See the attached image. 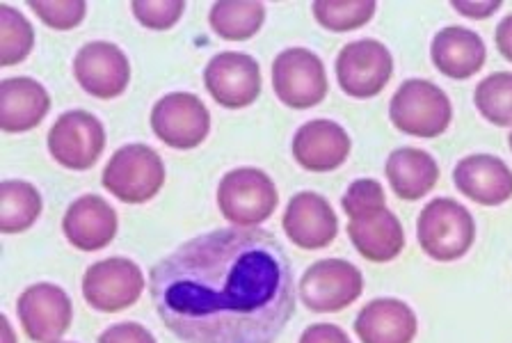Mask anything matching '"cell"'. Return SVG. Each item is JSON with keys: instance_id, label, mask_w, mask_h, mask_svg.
Instances as JSON below:
<instances>
[{"instance_id": "obj_1", "label": "cell", "mask_w": 512, "mask_h": 343, "mask_svg": "<svg viewBox=\"0 0 512 343\" xmlns=\"http://www.w3.org/2000/svg\"><path fill=\"white\" fill-rule=\"evenodd\" d=\"M151 300L183 343H275L295 314L282 243L266 229H215L160 259Z\"/></svg>"}, {"instance_id": "obj_2", "label": "cell", "mask_w": 512, "mask_h": 343, "mask_svg": "<svg viewBox=\"0 0 512 343\" xmlns=\"http://www.w3.org/2000/svg\"><path fill=\"white\" fill-rule=\"evenodd\" d=\"M416 238L430 259L442 263L458 261L476 241V220L455 199L437 197L419 213Z\"/></svg>"}, {"instance_id": "obj_3", "label": "cell", "mask_w": 512, "mask_h": 343, "mask_svg": "<svg viewBox=\"0 0 512 343\" xmlns=\"http://www.w3.org/2000/svg\"><path fill=\"white\" fill-rule=\"evenodd\" d=\"M389 119L405 135L432 140L448 129L453 106L442 87L426 78H410L391 97Z\"/></svg>"}, {"instance_id": "obj_4", "label": "cell", "mask_w": 512, "mask_h": 343, "mask_svg": "<svg viewBox=\"0 0 512 343\" xmlns=\"http://www.w3.org/2000/svg\"><path fill=\"white\" fill-rule=\"evenodd\" d=\"M103 188L124 204H144L165 186V163L156 149L126 145L110 156L101 174Z\"/></svg>"}, {"instance_id": "obj_5", "label": "cell", "mask_w": 512, "mask_h": 343, "mask_svg": "<svg viewBox=\"0 0 512 343\" xmlns=\"http://www.w3.org/2000/svg\"><path fill=\"white\" fill-rule=\"evenodd\" d=\"M279 193L275 181L259 167H238L222 177L218 209L234 227L254 229L275 213Z\"/></svg>"}, {"instance_id": "obj_6", "label": "cell", "mask_w": 512, "mask_h": 343, "mask_svg": "<svg viewBox=\"0 0 512 343\" xmlns=\"http://www.w3.org/2000/svg\"><path fill=\"white\" fill-rule=\"evenodd\" d=\"M364 291L362 270L346 259L311 263L300 279V300L316 314H336L359 300Z\"/></svg>"}, {"instance_id": "obj_7", "label": "cell", "mask_w": 512, "mask_h": 343, "mask_svg": "<svg viewBox=\"0 0 512 343\" xmlns=\"http://www.w3.org/2000/svg\"><path fill=\"white\" fill-rule=\"evenodd\" d=\"M272 87L284 106L307 110L325 101L330 83L323 60L314 51L286 49L272 62Z\"/></svg>"}, {"instance_id": "obj_8", "label": "cell", "mask_w": 512, "mask_h": 343, "mask_svg": "<svg viewBox=\"0 0 512 343\" xmlns=\"http://www.w3.org/2000/svg\"><path fill=\"white\" fill-rule=\"evenodd\" d=\"M46 142L55 163L85 172L96 165L106 149V129L101 119L87 110H69L55 119Z\"/></svg>"}, {"instance_id": "obj_9", "label": "cell", "mask_w": 512, "mask_h": 343, "mask_svg": "<svg viewBox=\"0 0 512 343\" xmlns=\"http://www.w3.org/2000/svg\"><path fill=\"white\" fill-rule=\"evenodd\" d=\"M394 76V58L378 39H357L339 51L336 81L352 99H373Z\"/></svg>"}, {"instance_id": "obj_10", "label": "cell", "mask_w": 512, "mask_h": 343, "mask_svg": "<svg viewBox=\"0 0 512 343\" xmlns=\"http://www.w3.org/2000/svg\"><path fill=\"white\" fill-rule=\"evenodd\" d=\"M144 291V275L131 259L110 257L92 263L83 275V298L103 314H117L133 307Z\"/></svg>"}, {"instance_id": "obj_11", "label": "cell", "mask_w": 512, "mask_h": 343, "mask_svg": "<svg viewBox=\"0 0 512 343\" xmlns=\"http://www.w3.org/2000/svg\"><path fill=\"white\" fill-rule=\"evenodd\" d=\"M151 129L172 149H195L211 131V113L197 94L172 92L156 101L151 110Z\"/></svg>"}, {"instance_id": "obj_12", "label": "cell", "mask_w": 512, "mask_h": 343, "mask_svg": "<svg viewBox=\"0 0 512 343\" xmlns=\"http://www.w3.org/2000/svg\"><path fill=\"white\" fill-rule=\"evenodd\" d=\"M16 314L23 332L35 343H60L74 321V305L58 284L39 282L19 295Z\"/></svg>"}, {"instance_id": "obj_13", "label": "cell", "mask_w": 512, "mask_h": 343, "mask_svg": "<svg viewBox=\"0 0 512 343\" xmlns=\"http://www.w3.org/2000/svg\"><path fill=\"white\" fill-rule=\"evenodd\" d=\"M204 85L222 108L240 110L252 106L263 87L259 62L247 53H218L204 69Z\"/></svg>"}, {"instance_id": "obj_14", "label": "cell", "mask_w": 512, "mask_h": 343, "mask_svg": "<svg viewBox=\"0 0 512 343\" xmlns=\"http://www.w3.org/2000/svg\"><path fill=\"white\" fill-rule=\"evenodd\" d=\"M74 76L87 94L108 101L126 92L131 81V62L117 44L90 42L76 53Z\"/></svg>"}, {"instance_id": "obj_15", "label": "cell", "mask_w": 512, "mask_h": 343, "mask_svg": "<svg viewBox=\"0 0 512 343\" xmlns=\"http://www.w3.org/2000/svg\"><path fill=\"white\" fill-rule=\"evenodd\" d=\"M284 234L300 250H325L339 234V218L323 195L302 190L288 202L282 218Z\"/></svg>"}, {"instance_id": "obj_16", "label": "cell", "mask_w": 512, "mask_h": 343, "mask_svg": "<svg viewBox=\"0 0 512 343\" xmlns=\"http://www.w3.org/2000/svg\"><path fill=\"white\" fill-rule=\"evenodd\" d=\"M352 149L350 135L332 119H311L293 135L295 163L309 172H332L348 161Z\"/></svg>"}, {"instance_id": "obj_17", "label": "cell", "mask_w": 512, "mask_h": 343, "mask_svg": "<svg viewBox=\"0 0 512 343\" xmlns=\"http://www.w3.org/2000/svg\"><path fill=\"white\" fill-rule=\"evenodd\" d=\"M453 183L471 202L501 206L512 199V170L492 154H471L458 161Z\"/></svg>"}, {"instance_id": "obj_18", "label": "cell", "mask_w": 512, "mask_h": 343, "mask_svg": "<svg viewBox=\"0 0 512 343\" xmlns=\"http://www.w3.org/2000/svg\"><path fill=\"white\" fill-rule=\"evenodd\" d=\"M117 211L99 195H83L69 206L62 220L67 241L80 252H99L117 236Z\"/></svg>"}, {"instance_id": "obj_19", "label": "cell", "mask_w": 512, "mask_h": 343, "mask_svg": "<svg viewBox=\"0 0 512 343\" xmlns=\"http://www.w3.org/2000/svg\"><path fill=\"white\" fill-rule=\"evenodd\" d=\"M362 343H412L419 332L414 309L398 298H375L355 318Z\"/></svg>"}, {"instance_id": "obj_20", "label": "cell", "mask_w": 512, "mask_h": 343, "mask_svg": "<svg viewBox=\"0 0 512 343\" xmlns=\"http://www.w3.org/2000/svg\"><path fill=\"white\" fill-rule=\"evenodd\" d=\"M430 58L444 76L453 81H467L483 69L487 49L483 37L462 26H446L432 37Z\"/></svg>"}, {"instance_id": "obj_21", "label": "cell", "mask_w": 512, "mask_h": 343, "mask_svg": "<svg viewBox=\"0 0 512 343\" xmlns=\"http://www.w3.org/2000/svg\"><path fill=\"white\" fill-rule=\"evenodd\" d=\"M51 110L46 87L35 78L16 76L0 81V129L5 133H26L42 124Z\"/></svg>"}, {"instance_id": "obj_22", "label": "cell", "mask_w": 512, "mask_h": 343, "mask_svg": "<svg viewBox=\"0 0 512 343\" xmlns=\"http://www.w3.org/2000/svg\"><path fill=\"white\" fill-rule=\"evenodd\" d=\"M348 236L355 250L371 263L394 261L405 247L403 225H400L398 215L389 209H380L350 220Z\"/></svg>"}, {"instance_id": "obj_23", "label": "cell", "mask_w": 512, "mask_h": 343, "mask_svg": "<svg viewBox=\"0 0 512 343\" xmlns=\"http://www.w3.org/2000/svg\"><path fill=\"white\" fill-rule=\"evenodd\" d=\"M389 186L405 202L426 197L439 181V165L428 151L416 147H400L387 158Z\"/></svg>"}, {"instance_id": "obj_24", "label": "cell", "mask_w": 512, "mask_h": 343, "mask_svg": "<svg viewBox=\"0 0 512 343\" xmlns=\"http://www.w3.org/2000/svg\"><path fill=\"white\" fill-rule=\"evenodd\" d=\"M42 209V195L32 183H0V234H23L39 220Z\"/></svg>"}, {"instance_id": "obj_25", "label": "cell", "mask_w": 512, "mask_h": 343, "mask_svg": "<svg viewBox=\"0 0 512 343\" xmlns=\"http://www.w3.org/2000/svg\"><path fill=\"white\" fill-rule=\"evenodd\" d=\"M215 35L227 42H245L259 33L266 21V7L256 0H243V3H215L208 14Z\"/></svg>"}, {"instance_id": "obj_26", "label": "cell", "mask_w": 512, "mask_h": 343, "mask_svg": "<svg viewBox=\"0 0 512 343\" xmlns=\"http://www.w3.org/2000/svg\"><path fill=\"white\" fill-rule=\"evenodd\" d=\"M375 7L373 0H316L311 12L330 33H352L373 19Z\"/></svg>"}, {"instance_id": "obj_27", "label": "cell", "mask_w": 512, "mask_h": 343, "mask_svg": "<svg viewBox=\"0 0 512 343\" xmlns=\"http://www.w3.org/2000/svg\"><path fill=\"white\" fill-rule=\"evenodd\" d=\"M478 113L494 126H512V71H496L476 85Z\"/></svg>"}, {"instance_id": "obj_28", "label": "cell", "mask_w": 512, "mask_h": 343, "mask_svg": "<svg viewBox=\"0 0 512 343\" xmlns=\"http://www.w3.org/2000/svg\"><path fill=\"white\" fill-rule=\"evenodd\" d=\"M35 46V30L19 10L0 5V67L19 65Z\"/></svg>"}, {"instance_id": "obj_29", "label": "cell", "mask_w": 512, "mask_h": 343, "mask_svg": "<svg viewBox=\"0 0 512 343\" xmlns=\"http://www.w3.org/2000/svg\"><path fill=\"white\" fill-rule=\"evenodd\" d=\"M341 206L348 218L355 220V218H362V215L387 209V195H384V188L380 181L357 179L348 186L346 195L341 199Z\"/></svg>"}, {"instance_id": "obj_30", "label": "cell", "mask_w": 512, "mask_h": 343, "mask_svg": "<svg viewBox=\"0 0 512 343\" xmlns=\"http://www.w3.org/2000/svg\"><path fill=\"white\" fill-rule=\"evenodd\" d=\"M28 7L53 30L76 28L87 14L83 0H30Z\"/></svg>"}, {"instance_id": "obj_31", "label": "cell", "mask_w": 512, "mask_h": 343, "mask_svg": "<svg viewBox=\"0 0 512 343\" xmlns=\"http://www.w3.org/2000/svg\"><path fill=\"white\" fill-rule=\"evenodd\" d=\"M131 10L144 28L170 30L186 12V3L181 0H135Z\"/></svg>"}, {"instance_id": "obj_32", "label": "cell", "mask_w": 512, "mask_h": 343, "mask_svg": "<svg viewBox=\"0 0 512 343\" xmlns=\"http://www.w3.org/2000/svg\"><path fill=\"white\" fill-rule=\"evenodd\" d=\"M99 343H156V339L140 323H117L101 332Z\"/></svg>"}, {"instance_id": "obj_33", "label": "cell", "mask_w": 512, "mask_h": 343, "mask_svg": "<svg viewBox=\"0 0 512 343\" xmlns=\"http://www.w3.org/2000/svg\"><path fill=\"white\" fill-rule=\"evenodd\" d=\"M300 343H352V341L339 325L316 323V325H309L307 330L302 332Z\"/></svg>"}, {"instance_id": "obj_34", "label": "cell", "mask_w": 512, "mask_h": 343, "mask_svg": "<svg viewBox=\"0 0 512 343\" xmlns=\"http://www.w3.org/2000/svg\"><path fill=\"white\" fill-rule=\"evenodd\" d=\"M455 12H460L462 17L469 19H487L501 7V0H487V3H467V0H455L451 3Z\"/></svg>"}, {"instance_id": "obj_35", "label": "cell", "mask_w": 512, "mask_h": 343, "mask_svg": "<svg viewBox=\"0 0 512 343\" xmlns=\"http://www.w3.org/2000/svg\"><path fill=\"white\" fill-rule=\"evenodd\" d=\"M494 42L503 58L512 62V14H508V17H503L499 21V26H496V33H494Z\"/></svg>"}, {"instance_id": "obj_36", "label": "cell", "mask_w": 512, "mask_h": 343, "mask_svg": "<svg viewBox=\"0 0 512 343\" xmlns=\"http://www.w3.org/2000/svg\"><path fill=\"white\" fill-rule=\"evenodd\" d=\"M0 323H3V327H5V332H7V343H14V341H12V330H10V321H7V316H3V318H0Z\"/></svg>"}, {"instance_id": "obj_37", "label": "cell", "mask_w": 512, "mask_h": 343, "mask_svg": "<svg viewBox=\"0 0 512 343\" xmlns=\"http://www.w3.org/2000/svg\"><path fill=\"white\" fill-rule=\"evenodd\" d=\"M508 145H510V151H512V133H510V138H508Z\"/></svg>"}]
</instances>
